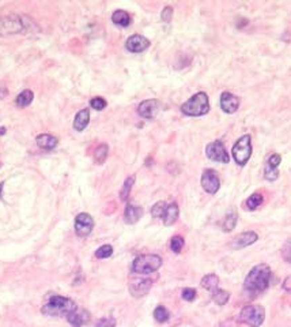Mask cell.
Returning <instances> with one entry per match:
<instances>
[{
	"label": "cell",
	"instance_id": "6da1fadb",
	"mask_svg": "<svg viewBox=\"0 0 291 327\" xmlns=\"http://www.w3.org/2000/svg\"><path fill=\"white\" fill-rule=\"evenodd\" d=\"M271 267L265 263H260L249 271L243 281V290L251 297H255L265 292L271 282Z\"/></svg>",
	"mask_w": 291,
	"mask_h": 327
},
{
	"label": "cell",
	"instance_id": "7a4b0ae2",
	"mask_svg": "<svg viewBox=\"0 0 291 327\" xmlns=\"http://www.w3.org/2000/svg\"><path fill=\"white\" fill-rule=\"evenodd\" d=\"M78 307L68 297L52 295L48 297V301L43 305L41 312L47 316H68L71 312H74Z\"/></svg>",
	"mask_w": 291,
	"mask_h": 327
},
{
	"label": "cell",
	"instance_id": "3957f363",
	"mask_svg": "<svg viewBox=\"0 0 291 327\" xmlns=\"http://www.w3.org/2000/svg\"><path fill=\"white\" fill-rule=\"evenodd\" d=\"M210 101L209 96L203 92L196 93L185 104L181 105V112L187 116H203L209 114Z\"/></svg>",
	"mask_w": 291,
	"mask_h": 327
},
{
	"label": "cell",
	"instance_id": "277c9868",
	"mask_svg": "<svg viewBox=\"0 0 291 327\" xmlns=\"http://www.w3.org/2000/svg\"><path fill=\"white\" fill-rule=\"evenodd\" d=\"M162 266V258L155 253H144L132 262V271L135 274L147 275L155 273Z\"/></svg>",
	"mask_w": 291,
	"mask_h": 327
},
{
	"label": "cell",
	"instance_id": "5b68a950",
	"mask_svg": "<svg viewBox=\"0 0 291 327\" xmlns=\"http://www.w3.org/2000/svg\"><path fill=\"white\" fill-rule=\"evenodd\" d=\"M265 319V310L259 304L245 305L239 312L238 320L251 327H260Z\"/></svg>",
	"mask_w": 291,
	"mask_h": 327
},
{
	"label": "cell",
	"instance_id": "8992f818",
	"mask_svg": "<svg viewBox=\"0 0 291 327\" xmlns=\"http://www.w3.org/2000/svg\"><path fill=\"white\" fill-rule=\"evenodd\" d=\"M26 30L25 18L19 15H5L0 17V35L19 34Z\"/></svg>",
	"mask_w": 291,
	"mask_h": 327
},
{
	"label": "cell",
	"instance_id": "52a82bcc",
	"mask_svg": "<svg viewBox=\"0 0 291 327\" xmlns=\"http://www.w3.org/2000/svg\"><path fill=\"white\" fill-rule=\"evenodd\" d=\"M233 158L238 165L243 166L246 165V162L249 161V158L252 156V139L251 135L241 136L235 144L233 146Z\"/></svg>",
	"mask_w": 291,
	"mask_h": 327
},
{
	"label": "cell",
	"instance_id": "ba28073f",
	"mask_svg": "<svg viewBox=\"0 0 291 327\" xmlns=\"http://www.w3.org/2000/svg\"><path fill=\"white\" fill-rule=\"evenodd\" d=\"M205 154L211 161L221 162V164H229V161H230L229 153L226 152V148H225L222 140H214L210 144H207Z\"/></svg>",
	"mask_w": 291,
	"mask_h": 327
},
{
	"label": "cell",
	"instance_id": "9c48e42d",
	"mask_svg": "<svg viewBox=\"0 0 291 327\" xmlns=\"http://www.w3.org/2000/svg\"><path fill=\"white\" fill-rule=\"evenodd\" d=\"M201 187L205 192H209L211 195L217 194L218 190L221 188V180L219 176L214 169H205L201 174Z\"/></svg>",
	"mask_w": 291,
	"mask_h": 327
},
{
	"label": "cell",
	"instance_id": "30bf717a",
	"mask_svg": "<svg viewBox=\"0 0 291 327\" xmlns=\"http://www.w3.org/2000/svg\"><path fill=\"white\" fill-rule=\"evenodd\" d=\"M94 228V220L90 214L80 213L75 218V232L79 237H86L92 233Z\"/></svg>",
	"mask_w": 291,
	"mask_h": 327
},
{
	"label": "cell",
	"instance_id": "8fae6325",
	"mask_svg": "<svg viewBox=\"0 0 291 327\" xmlns=\"http://www.w3.org/2000/svg\"><path fill=\"white\" fill-rule=\"evenodd\" d=\"M152 286V279L150 278H131L130 292L136 299L146 296Z\"/></svg>",
	"mask_w": 291,
	"mask_h": 327
},
{
	"label": "cell",
	"instance_id": "7c38bea8",
	"mask_svg": "<svg viewBox=\"0 0 291 327\" xmlns=\"http://www.w3.org/2000/svg\"><path fill=\"white\" fill-rule=\"evenodd\" d=\"M257 240H259V235H257L256 232H253V231L242 232V233H239L238 236H235L234 239H233L230 247L235 249L245 248V247H249V245L255 244Z\"/></svg>",
	"mask_w": 291,
	"mask_h": 327
},
{
	"label": "cell",
	"instance_id": "4fadbf2b",
	"mask_svg": "<svg viewBox=\"0 0 291 327\" xmlns=\"http://www.w3.org/2000/svg\"><path fill=\"white\" fill-rule=\"evenodd\" d=\"M148 47H150V41H148L146 37L139 34L131 35L126 43V48L132 53L143 52V51H146Z\"/></svg>",
	"mask_w": 291,
	"mask_h": 327
},
{
	"label": "cell",
	"instance_id": "5bb4252c",
	"mask_svg": "<svg viewBox=\"0 0 291 327\" xmlns=\"http://www.w3.org/2000/svg\"><path fill=\"white\" fill-rule=\"evenodd\" d=\"M282 162V157L280 154H272L268 161H267V165H265L264 170V177L270 181H275V180L279 177V165Z\"/></svg>",
	"mask_w": 291,
	"mask_h": 327
},
{
	"label": "cell",
	"instance_id": "9a60e30c",
	"mask_svg": "<svg viewBox=\"0 0 291 327\" xmlns=\"http://www.w3.org/2000/svg\"><path fill=\"white\" fill-rule=\"evenodd\" d=\"M221 108L225 114H235L239 108V98L229 92L222 93Z\"/></svg>",
	"mask_w": 291,
	"mask_h": 327
},
{
	"label": "cell",
	"instance_id": "2e32d148",
	"mask_svg": "<svg viewBox=\"0 0 291 327\" xmlns=\"http://www.w3.org/2000/svg\"><path fill=\"white\" fill-rule=\"evenodd\" d=\"M158 111H159V104L156 100H146L138 106V112L144 119H154Z\"/></svg>",
	"mask_w": 291,
	"mask_h": 327
},
{
	"label": "cell",
	"instance_id": "e0dca14e",
	"mask_svg": "<svg viewBox=\"0 0 291 327\" xmlns=\"http://www.w3.org/2000/svg\"><path fill=\"white\" fill-rule=\"evenodd\" d=\"M67 320L70 322L71 326L82 327L83 324H87V323H89L90 315H89V312H87L86 310H79V308H76L74 312H71V314L67 316Z\"/></svg>",
	"mask_w": 291,
	"mask_h": 327
},
{
	"label": "cell",
	"instance_id": "ac0fdd59",
	"mask_svg": "<svg viewBox=\"0 0 291 327\" xmlns=\"http://www.w3.org/2000/svg\"><path fill=\"white\" fill-rule=\"evenodd\" d=\"M143 215V209L136 205H127L124 210V221L127 224H136Z\"/></svg>",
	"mask_w": 291,
	"mask_h": 327
},
{
	"label": "cell",
	"instance_id": "d6986e66",
	"mask_svg": "<svg viewBox=\"0 0 291 327\" xmlns=\"http://www.w3.org/2000/svg\"><path fill=\"white\" fill-rule=\"evenodd\" d=\"M89 122H90V111L89 109H82L80 112L76 114L74 120V128L76 131H83L89 126Z\"/></svg>",
	"mask_w": 291,
	"mask_h": 327
},
{
	"label": "cell",
	"instance_id": "ffe728a7",
	"mask_svg": "<svg viewBox=\"0 0 291 327\" xmlns=\"http://www.w3.org/2000/svg\"><path fill=\"white\" fill-rule=\"evenodd\" d=\"M35 142L38 144V148L43 150H53L57 146V138L49 135V134H41L37 136Z\"/></svg>",
	"mask_w": 291,
	"mask_h": 327
},
{
	"label": "cell",
	"instance_id": "44dd1931",
	"mask_svg": "<svg viewBox=\"0 0 291 327\" xmlns=\"http://www.w3.org/2000/svg\"><path fill=\"white\" fill-rule=\"evenodd\" d=\"M178 214H180V210H178V206L177 203H170V205H168V207H166V211H165V215H163V224H165L166 227H170V225H173L176 221H177L178 218Z\"/></svg>",
	"mask_w": 291,
	"mask_h": 327
},
{
	"label": "cell",
	"instance_id": "7402d4cb",
	"mask_svg": "<svg viewBox=\"0 0 291 327\" xmlns=\"http://www.w3.org/2000/svg\"><path fill=\"white\" fill-rule=\"evenodd\" d=\"M112 21H113L114 25H117V26L121 27H127L130 26L131 23V15L124 10H117V11H114L113 15H112Z\"/></svg>",
	"mask_w": 291,
	"mask_h": 327
},
{
	"label": "cell",
	"instance_id": "603a6c76",
	"mask_svg": "<svg viewBox=\"0 0 291 327\" xmlns=\"http://www.w3.org/2000/svg\"><path fill=\"white\" fill-rule=\"evenodd\" d=\"M263 202H264V198L261 195L260 192H255L252 195L249 196L246 202H245V209L249 210V211H253V210H256L257 207H260L263 205Z\"/></svg>",
	"mask_w": 291,
	"mask_h": 327
},
{
	"label": "cell",
	"instance_id": "cb8c5ba5",
	"mask_svg": "<svg viewBox=\"0 0 291 327\" xmlns=\"http://www.w3.org/2000/svg\"><path fill=\"white\" fill-rule=\"evenodd\" d=\"M200 283H201V286L204 289H207L210 292H214L219 286V278L215 274H207L201 278V282Z\"/></svg>",
	"mask_w": 291,
	"mask_h": 327
},
{
	"label": "cell",
	"instance_id": "d4e9b609",
	"mask_svg": "<svg viewBox=\"0 0 291 327\" xmlns=\"http://www.w3.org/2000/svg\"><path fill=\"white\" fill-rule=\"evenodd\" d=\"M33 92L31 90H23L22 93H19L17 97V105L21 106V108H25V106H29V105L33 102Z\"/></svg>",
	"mask_w": 291,
	"mask_h": 327
},
{
	"label": "cell",
	"instance_id": "484cf974",
	"mask_svg": "<svg viewBox=\"0 0 291 327\" xmlns=\"http://www.w3.org/2000/svg\"><path fill=\"white\" fill-rule=\"evenodd\" d=\"M213 300L217 303L218 305L227 304V301L230 300V293L223 289H215L213 292Z\"/></svg>",
	"mask_w": 291,
	"mask_h": 327
},
{
	"label": "cell",
	"instance_id": "4316f807",
	"mask_svg": "<svg viewBox=\"0 0 291 327\" xmlns=\"http://www.w3.org/2000/svg\"><path fill=\"white\" fill-rule=\"evenodd\" d=\"M134 183H135V176H134V174L130 176V177H127L126 181H124V186H122L121 188V191H120V199H121V201H127V199H128Z\"/></svg>",
	"mask_w": 291,
	"mask_h": 327
},
{
	"label": "cell",
	"instance_id": "83f0119b",
	"mask_svg": "<svg viewBox=\"0 0 291 327\" xmlns=\"http://www.w3.org/2000/svg\"><path fill=\"white\" fill-rule=\"evenodd\" d=\"M108 146H106V144H100V146L97 148L96 153H94V161H96V164H98V165L104 164L105 160L108 158Z\"/></svg>",
	"mask_w": 291,
	"mask_h": 327
},
{
	"label": "cell",
	"instance_id": "f1b7e54d",
	"mask_svg": "<svg viewBox=\"0 0 291 327\" xmlns=\"http://www.w3.org/2000/svg\"><path fill=\"white\" fill-rule=\"evenodd\" d=\"M154 319L159 323L168 322L170 319V312L166 310L163 305H158L155 310H154Z\"/></svg>",
	"mask_w": 291,
	"mask_h": 327
},
{
	"label": "cell",
	"instance_id": "f546056e",
	"mask_svg": "<svg viewBox=\"0 0 291 327\" xmlns=\"http://www.w3.org/2000/svg\"><path fill=\"white\" fill-rule=\"evenodd\" d=\"M237 220H238V217H237V214L235 213L227 214L226 218H225V221H223V231L225 232L233 231V229L235 228V225H237Z\"/></svg>",
	"mask_w": 291,
	"mask_h": 327
},
{
	"label": "cell",
	"instance_id": "4dcf8cb0",
	"mask_svg": "<svg viewBox=\"0 0 291 327\" xmlns=\"http://www.w3.org/2000/svg\"><path fill=\"white\" fill-rule=\"evenodd\" d=\"M166 207H168V205H166L165 202H156L155 205L152 206L151 209V215L154 218H163V215H165V211H166Z\"/></svg>",
	"mask_w": 291,
	"mask_h": 327
},
{
	"label": "cell",
	"instance_id": "1f68e13d",
	"mask_svg": "<svg viewBox=\"0 0 291 327\" xmlns=\"http://www.w3.org/2000/svg\"><path fill=\"white\" fill-rule=\"evenodd\" d=\"M112 253H113V247L109 244L101 245L100 248L96 251V257L98 259H106V258L112 257Z\"/></svg>",
	"mask_w": 291,
	"mask_h": 327
},
{
	"label": "cell",
	"instance_id": "d6a6232c",
	"mask_svg": "<svg viewBox=\"0 0 291 327\" xmlns=\"http://www.w3.org/2000/svg\"><path fill=\"white\" fill-rule=\"evenodd\" d=\"M184 247V239L181 236H174L172 241H170V249L173 251L174 253H180L181 249Z\"/></svg>",
	"mask_w": 291,
	"mask_h": 327
},
{
	"label": "cell",
	"instance_id": "836d02e7",
	"mask_svg": "<svg viewBox=\"0 0 291 327\" xmlns=\"http://www.w3.org/2000/svg\"><path fill=\"white\" fill-rule=\"evenodd\" d=\"M116 319L113 316H105L97 320L96 327H114L116 326Z\"/></svg>",
	"mask_w": 291,
	"mask_h": 327
},
{
	"label": "cell",
	"instance_id": "e575fe53",
	"mask_svg": "<svg viewBox=\"0 0 291 327\" xmlns=\"http://www.w3.org/2000/svg\"><path fill=\"white\" fill-rule=\"evenodd\" d=\"M90 106L96 111H102L106 106V101L102 98V97H94L92 101H90Z\"/></svg>",
	"mask_w": 291,
	"mask_h": 327
},
{
	"label": "cell",
	"instance_id": "d590c367",
	"mask_svg": "<svg viewBox=\"0 0 291 327\" xmlns=\"http://www.w3.org/2000/svg\"><path fill=\"white\" fill-rule=\"evenodd\" d=\"M282 258L286 262L291 263V239L287 240L282 247Z\"/></svg>",
	"mask_w": 291,
	"mask_h": 327
},
{
	"label": "cell",
	"instance_id": "8d00e7d4",
	"mask_svg": "<svg viewBox=\"0 0 291 327\" xmlns=\"http://www.w3.org/2000/svg\"><path fill=\"white\" fill-rule=\"evenodd\" d=\"M196 290L193 288H185L183 289V293H181V296L185 301H193L196 299Z\"/></svg>",
	"mask_w": 291,
	"mask_h": 327
},
{
	"label": "cell",
	"instance_id": "74e56055",
	"mask_svg": "<svg viewBox=\"0 0 291 327\" xmlns=\"http://www.w3.org/2000/svg\"><path fill=\"white\" fill-rule=\"evenodd\" d=\"M172 17H173V9L168 6V7H165V9H163V11H162V14H161L162 21L168 23V22L172 21Z\"/></svg>",
	"mask_w": 291,
	"mask_h": 327
},
{
	"label": "cell",
	"instance_id": "f35d334b",
	"mask_svg": "<svg viewBox=\"0 0 291 327\" xmlns=\"http://www.w3.org/2000/svg\"><path fill=\"white\" fill-rule=\"evenodd\" d=\"M283 289H284L286 292H291V275L290 277H287V278L283 281Z\"/></svg>",
	"mask_w": 291,
	"mask_h": 327
},
{
	"label": "cell",
	"instance_id": "ab89813d",
	"mask_svg": "<svg viewBox=\"0 0 291 327\" xmlns=\"http://www.w3.org/2000/svg\"><path fill=\"white\" fill-rule=\"evenodd\" d=\"M3 187H5V183H0V199H2V195H3Z\"/></svg>",
	"mask_w": 291,
	"mask_h": 327
},
{
	"label": "cell",
	"instance_id": "60d3db41",
	"mask_svg": "<svg viewBox=\"0 0 291 327\" xmlns=\"http://www.w3.org/2000/svg\"><path fill=\"white\" fill-rule=\"evenodd\" d=\"M6 134V128H0V135H3Z\"/></svg>",
	"mask_w": 291,
	"mask_h": 327
}]
</instances>
